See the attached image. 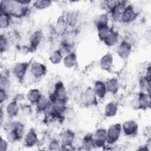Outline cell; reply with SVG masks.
Returning <instances> with one entry per match:
<instances>
[{
	"instance_id": "6da1fadb",
	"label": "cell",
	"mask_w": 151,
	"mask_h": 151,
	"mask_svg": "<svg viewBox=\"0 0 151 151\" xmlns=\"http://www.w3.org/2000/svg\"><path fill=\"white\" fill-rule=\"evenodd\" d=\"M24 126L21 122H12V126L11 129L7 131L6 139L9 142H15L20 140L24 134Z\"/></svg>"
},
{
	"instance_id": "7a4b0ae2",
	"label": "cell",
	"mask_w": 151,
	"mask_h": 151,
	"mask_svg": "<svg viewBox=\"0 0 151 151\" xmlns=\"http://www.w3.org/2000/svg\"><path fill=\"white\" fill-rule=\"evenodd\" d=\"M122 126L120 124L116 123L111 125L107 130L106 142L109 145H113L117 141L121 134Z\"/></svg>"
},
{
	"instance_id": "3957f363",
	"label": "cell",
	"mask_w": 151,
	"mask_h": 151,
	"mask_svg": "<svg viewBox=\"0 0 151 151\" xmlns=\"http://www.w3.org/2000/svg\"><path fill=\"white\" fill-rule=\"evenodd\" d=\"M55 98V100H59L66 103L68 97L65 88L61 81H58L54 86V90L52 93Z\"/></svg>"
},
{
	"instance_id": "277c9868",
	"label": "cell",
	"mask_w": 151,
	"mask_h": 151,
	"mask_svg": "<svg viewBox=\"0 0 151 151\" xmlns=\"http://www.w3.org/2000/svg\"><path fill=\"white\" fill-rule=\"evenodd\" d=\"M86 106H95L98 103L97 96L91 87H88L83 93L81 101Z\"/></svg>"
},
{
	"instance_id": "5b68a950",
	"label": "cell",
	"mask_w": 151,
	"mask_h": 151,
	"mask_svg": "<svg viewBox=\"0 0 151 151\" xmlns=\"http://www.w3.org/2000/svg\"><path fill=\"white\" fill-rule=\"evenodd\" d=\"M30 62H22L16 64L13 68V73L19 81H22L30 65Z\"/></svg>"
},
{
	"instance_id": "8992f818",
	"label": "cell",
	"mask_w": 151,
	"mask_h": 151,
	"mask_svg": "<svg viewBox=\"0 0 151 151\" xmlns=\"http://www.w3.org/2000/svg\"><path fill=\"white\" fill-rule=\"evenodd\" d=\"M29 8L27 5H22L16 1H14L13 8L11 12V17L20 18L25 17L28 13Z\"/></svg>"
},
{
	"instance_id": "52a82bcc",
	"label": "cell",
	"mask_w": 151,
	"mask_h": 151,
	"mask_svg": "<svg viewBox=\"0 0 151 151\" xmlns=\"http://www.w3.org/2000/svg\"><path fill=\"white\" fill-rule=\"evenodd\" d=\"M138 13L134 11L132 5H128L123 11L121 21L124 23H130L134 21Z\"/></svg>"
},
{
	"instance_id": "ba28073f",
	"label": "cell",
	"mask_w": 151,
	"mask_h": 151,
	"mask_svg": "<svg viewBox=\"0 0 151 151\" xmlns=\"http://www.w3.org/2000/svg\"><path fill=\"white\" fill-rule=\"evenodd\" d=\"M126 1H120L110 11L113 21L118 22L121 21L123 11L126 7Z\"/></svg>"
},
{
	"instance_id": "9c48e42d",
	"label": "cell",
	"mask_w": 151,
	"mask_h": 151,
	"mask_svg": "<svg viewBox=\"0 0 151 151\" xmlns=\"http://www.w3.org/2000/svg\"><path fill=\"white\" fill-rule=\"evenodd\" d=\"M30 66V72L32 76L35 78H40L46 74L47 68L43 64L38 62H34Z\"/></svg>"
},
{
	"instance_id": "30bf717a",
	"label": "cell",
	"mask_w": 151,
	"mask_h": 151,
	"mask_svg": "<svg viewBox=\"0 0 151 151\" xmlns=\"http://www.w3.org/2000/svg\"><path fill=\"white\" fill-rule=\"evenodd\" d=\"M96 147H103L107 140V130L104 129H99L93 136Z\"/></svg>"
},
{
	"instance_id": "8fae6325",
	"label": "cell",
	"mask_w": 151,
	"mask_h": 151,
	"mask_svg": "<svg viewBox=\"0 0 151 151\" xmlns=\"http://www.w3.org/2000/svg\"><path fill=\"white\" fill-rule=\"evenodd\" d=\"M124 133L127 136H134L137 133L138 126L136 122L128 120L125 122L122 127Z\"/></svg>"
},
{
	"instance_id": "7c38bea8",
	"label": "cell",
	"mask_w": 151,
	"mask_h": 151,
	"mask_svg": "<svg viewBox=\"0 0 151 151\" xmlns=\"http://www.w3.org/2000/svg\"><path fill=\"white\" fill-rule=\"evenodd\" d=\"M67 23L64 17H61L53 28V32L57 35L63 36L67 33Z\"/></svg>"
},
{
	"instance_id": "4fadbf2b",
	"label": "cell",
	"mask_w": 151,
	"mask_h": 151,
	"mask_svg": "<svg viewBox=\"0 0 151 151\" xmlns=\"http://www.w3.org/2000/svg\"><path fill=\"white\" fill-rule=\"evenodd\" d=\"M132 46L127 41H122L117 48V54L122 59H126L131 53Z\"/></svg>"
},
{
	"instance_id": "5bb4252c",
	"label": "cell",
	"mask_w": 151,
	"mask_h": 151,
	"mask_svg": "<svg viewBox=\"0 0 151 151\" xmlns=\"http://www.w3.org/2000/svg\"><path fill=\"white\" fill-rule=\"evenodd\" d=\"M42 39V33L40 31H35L29 38V50L33 51L37 49Z\"/></svg>"
},
{
	"instance_id": "9a60e30c",
	"label": "cell",
	"mask_w": 151,
	"mask_h": 151,
	"mask_svg": "<svg viewBox=\"0 0 151 151\" xmlns=\"http://www.w3.org/2000/svg\"><path fill=\"white\" fill-rule=\"evenodd\" d=\"M113 58L110 53H107L104 55L100 60V67L105 71H109L113 66Z\"/></svg>"
},
{
	"instance_id": "2e32d148",
	"label": "cell",
	"mask_w": 151,
	"mask_h": 151,
	"mask_svg": "<svg viewBox=\"0 0 151 151\" xmlns=\"http://www.w3.org/2000/svg\"><path fill=\"white\" fill-rule=\"evenodd\" d=\"M37 134L34 129H31L24 139V145L28 147H32L38 142Z\"/></svg>"
},
{
	"instance_id": "e0dca14e",
	"label": "cell",
	"mask_w": 151,
	"mask_h": 151,
	"mask_svg": "<svg viewBox=\"0 0 151 151\" xmlns=\"http://www.w3.org/2000/svg\"><path fill=\"white\" fill-rule=\"evenodd\" d=\"M93 90L99 98L101 99L104 98L107 93V88L105 83L101 81H96Z\"/></svg>"
},
{
	"instance_id": "ac0fdd59",
	"label": "cell",
	"mask_w": 151,
	"mask_h": 151,
	"mask_svg": "<svg viewBox=\"0 0 151 151\" xmlns=\"http://www.w3.org/2000/svg\"><path fill=\"white\" fill-rule=\"evenodd\" d=\"M75 139V134L71 130H67L64 131L61 136L62 142V146L72 145V143Z\"/></svg>"
},
{
	"instance_id": "d6986e66",
	"label": "cell",
	"mask_w": 151,
	"mask_h": 151,
	"mask_svg": "<svg viewBox=\"0 0 151 151\" xmlns=\"http://www.w3.org/2000/svg\"><path fill=\"white\" fill-rule=\"evenodd\" d=\"M137 99L139 101L140 109H146L150 107V96L145 92H140L138 94Z\"/></svg>"
},
{
	"instance_id": "ffe728a7",
	"label": "cell",
	"mask_w": 151,
	"mask_h": 151,
	"mask_svg": "<svg viewBox=\"0 0 151 151\" xmlns=\"http://www.w3.org/2000/svg\"><path fill=\"white\" fill-rule=\"evenodd\" d=\"M94 24L97 29L108 25L109 18L107 14H102L96 16L93 20Z\"/></svg>"
},
{
	"instance_id": "44dd1931",
	"label": "cell",
	"mask_w": 151,
	"mask_h": 151,
	"mask_svg": "<svg viewBox=\"0 0 151 151\" xmlns=\"http://www.w3.org/2000/svg\"><path fill=\"white\" fill-rule=\"evenodd\" d=\"M77 55L74 52L68 54L63 59V64L67 68H70L77 65Z\"/></svg>"
},
{
	"instance_id": "7402d4cb",
	"label": "cell",
	"mask_w": 151,
	"mask_h": 151,
	"mask_svg": "<svg viewBox=\"0 0 151 151\" xmlns=\"http://www.w3.org/2000/svg\"><path fill=\"white\" fill-rule=\"evenodd\" d=\"M82 140V148L85 150H90L96 147L93 135L91 134H88L85 136Z\"/></svg>"
},
{
	"instance_id": "603a6c76",
	"label": "cell",
	"mask_w": 151,
	"mask_h": 151,
	"mask_svg": "<svg viewBox=\"0 0 151 151\" xmlns=\"http://www.w3.org/2000/svg\"><path fill=\"white\" fill-rule=\"evenodd\" d=\"M118 110L117 105L113 101L108 103L105 106L104 114L106 117H110L114 116Z\"/></svg>"
},
{
	"instance_id": "cb8c5ba5",
	"label": "cell",
	"mask_w": 151,
	"mask_h": 151,
	"mask_svg": "<svg viewBox=\"0 0 151 151\" xmlns=\"http://www.w3.org/2000/svg\"><path fill=\"white\" fill-rule=\"evenodd\" d=\"M119 33L117 31H113L104 40L103 42L104 44L109 46V47H112L114 46L117 44L119 40Z\"/></svg>"
},
{
	"instance_id": "d4e9b609",
	"label": "cell",
	"mask_w": 151,
	"mask_h": 151,
	"mask_svg": "<svg viewBox=\"0 0 151 151\" xmlns=\"http://www.w3.org/2000/svg\"><path fill=\"white\" fill-rule=\"evenodd\" d=\"M106 84L107 91H109L113 94H116L119 90V82L115 78H112L108 80Z\"/></svg>"
},
{
	"instance_id": "484cf974",
	"label": "cell",
	"mask_w": 151,
	"mask_h": 151,
	"mask_svg": "<svg viewBox=\"0 0 151 151\" xmlns=\"http://www.w3.org/2000/svg\"><path fill=\"white\" fill-rule=\"evenodd\" d=\"M0 5H1V7H0L1 13L6 14L9 15H11L13 5H14V1H9V0L1 1Z\"/></svg>"
},
{
	"instance_id": "4316f807",
	"label": "cell",
	"mask_w": 151,
	"mask_h": 151,
	"mask_svg": "<svg viewBox=\"0 0 151 151\" xmlns=\"http://www.w3.org/2000/svg\"><path fill=\"white\" fill-rule=\"evenodd\" d=\"M19 111V107L17 101L15 100L10 102L6 106V113L10 117L16 116Z\"/></svg>"
},
{
	"instance_id": "83f0119b",
	"label": "cell",
	"mask_w": 151,
	"mask_h": 151,
	"mask_svg": "<svg viewBox=\"0 0 151 151\" xmlns=\"http://www.w3.org/2000/svg\"><path fill=\"white\" fill-rule=\"evenodd\" d=\"M50 103V100L44 95H41L36 103L37 110L38 112L44 111L46 107Z\"/></svg>"
},
{
	"instance_id": "f1b7e54d",
	"label": "cell",
	"mask_w": 151,
	"mask_h": 151,
	"mask_svg": "<svg viewBox=\"0 0 151 151\" xmlns=\"http://www.w3.org/2000/svg\"><path fill=\"white\" fill-rule=\"evenodd\" d=\"M41 93L38 89H31L27 93L26 97L28 100L32 104H36L41 96Z\"/></svg>"
},
{
	"instance_id": "f546056e",
	"label": "cell",
	"mask_w": 151,
	"mask_h": 151,
	"mask_svg": "<svg viewBox=\"0 0 151 151\" xmlns=\"http://www.w3.org/2000/svg\"><path fill=\"white\" fill-rule=\"evenodd\" d=\"M139 86L142 92H146L150 96V80L147 78L145 76L142 77L139 81Z\"/></svg>"
},
{
	"instance_id": "4dcf8cb0",
	"label": "cell",
	"mask_w": 151,
	"mask_h": 151,
	"mask_svg": "<svg viewBox=\"0 0 151 151\" xmlns=\"http://www.w3.org/2000/svg\"><path fill=\"white\" fill-rule=\"evenodd\" d=\"M114 29L109 26H106L104 27L97 29L98 37L101 41H103L113 31Z\"/></svg>"
},
{
	"instance_id": "1f68e13d",
	"label": "cell",
	"mask_w": 151,
	"mask_h": 151,
	"mask_svg": "<svg viewBox=\"0 0 151 151\" xmlns=\"http://www.w3.org/2000/svg\"><path fill=\"white\" fill-rule=\"evenodd\" d=\"M63 59V54L60 51V50H55L53 51L50 56V60L51 63L54 64H57L61 62Z\"/></svg>"
},
{
	"instance_id": "d6a6232c",
	"label": "cell",
	"mask_w": 151,
	"mask_h": 151,
	"mask_svg": "<svg viewBox=\"0 0 151 151\" xmlns=\"http://www.w3.org/2000/svg\"><path fill=\"white\" fill-rule=\"evenodd\" d=\"M51 4L50 1L47 0H38L34 2L33 6L35 8L38 10H42L50 6Z\"/></svg>"
},
{
	"instance_id": "836d02e7",
	"label": "cell",
	"mask_w": 151,
	"mask_h": 151,
	"mask_svg": "<svg viewBox=\"0 0 151 151\" xmlns=\"http://www.w3.org/2000/svg\"><path fill=\"white\" fill-rule=\"evenodd\" d=\"M11 18V15L6 14H4V13H1L0 27L1 28H7L10 24Z\"/></svg>"
},
{
	"instance_id": "e575fe53",
	"label": "cell",
	"mask_w": 151,
	"mask_h": 151,
	"mask_svg": "<svg viewBox=\"0 0 151 151\" xmlns=\"http://www.w3.org/2000/svg\"><path fill=\"white\" fill-rule=\"evenodd\" d=\"M10 86L11 82L8 77L6 76L1 74L0 77V88L6 91L10 87Z\"/></svg>"
},
{
	"instance_id": "d590c367",
	"label": "cell",
	"mask_w": 151,
	"mask_h": 151,
	"mask_svg": "<svg viewBox=\"0 0 151 151\" xmlns=\"http://www.w3.org/2000/svg\"><path fill=\"white\" fill-rule=\"evenodd\" d=\"M83 93L78 87H74L71 91V96L73 97V99L76 101H81V98L83 96Z\"/></svg>"
},
{
	"instance_id": "8d00e7d4",
	"label": "cell",
	"mask_w": 151,
	"mask_h": 151,
	"mask_svg": "<svg viewBox=\"0 0 151 151\" xmlns=\"http://www.w3.org/2000/svg\"><path fill=\"white\" fill-rule=\"evenodd\" d=\"M74 110L72 109V108H68L67 107L63 113V116L64 118L67 119V120H71L72 119H74Z\"/></svg>"
},
{
	"instance_id": "74e56055",
	"label": "cell",
	"mask_w": 151,
	"mask_h": 151,
	"mask_svg": "<svg viewBox=\"0 0 151 151\" xmlns=\"http://www.w3.org/2000/svg\"><path fill=\"white\" fill-rule=\"evenodd\" d=\"M8 47V41L5 35L1 34V52H5Z\"/></svg>"
},
{
	"instance_id": "f35d334b",
	"label": "cell",
	"mask_w": 151,
	"mask_h": 151,
	"mask_svg": "<svg viewBox=\"0 0 151 151\" xmlns=\"http://www.w3.org/2000/svg\"><path fill=\"white\" fill-rule=\"evenodd\" d=\"M49 149L50 150H60L61 148H60V144L58 142L57 140H52L49 144Z\"/></svg>"
},
{
	"instance_id": "ab89813d",
	"label": "cell",
	"mask_w": 151,
	"mask_h": 151,
	"mask_svg": "<svg viewBox=\"0 0 151 151\" xmlns=\"http://www.w3.org/2000/svg\"><path fill=\"white\" fill-rule=\"evenodd\" d=\"M8 98V95L6 90L0 88V102L2 104Z\"/></svg>"
},
{
	"instance_id": "60d3db41",
	"label": "cell",
	"mask_w": 151,
	"mask_h": 151,
	"mask_svg": "<svg viewBox=\"0 0 151 151\" xmlns=\"http://www.w3.org/2000/svg\"><path fill=\"white\" fill-rule=\"evenodd\" d=\"M21 109H22V113L26 115H29L32 112L31 108L30 106H29V105H24L21 107Z\"/></svg>"
},
{
	"instance_id": "b9f144b4",
	"label": "cell",
	"mask_w": 151,
	"mask_h": 151,
	"mask_svg": "<svg viewBox=\"0 0 151 151\" xmlns=\"http://www.w3.org/2000/svg\"><path fill=\"white\" fill-rule=\"evenodd\" d=\"M8 147V143L7 141L4 139L2 137L1 139V145H0V150L1 151H5L7 149Z\"/></svg>"
},
{
	"instance_id": "7bdbcfd3",
	"label": "cell",
	"mask_w": 151,
	"mask_h": 151,
	"mask_svg": "<svg viewBox=\"0 0 151 151\" xmlns=\"http://www.w3.org/2000/svg\"><path fill=\"white\" fill-rule=\"evenodd\" d=\"M3 119H4V114L2 110L1 109V116H0V120H1V124H2L3 123Z\"/></svg>"
}]
</instances>
